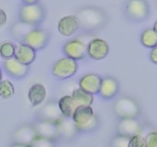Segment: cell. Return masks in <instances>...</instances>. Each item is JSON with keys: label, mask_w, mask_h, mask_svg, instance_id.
<instances>
[{"label": "cell", "mask_w": 157, "mask_h": 147, "mask_svg": "<svg viewBox=\"0 0 157 147\" xmlns=\"http://www.w3.org/2000/svg\"><path fill=\"white\" fill-rule=\"evenodd\" d=\"M79 28L85 32H94L103 28L109 21L108 14L99 6L88 5L79 9L76 13Z\"/></svg>", "instance_id": "obj_1"}, {"label": "cell", "mask_w": 157, "mask_h": 147, "mask_svg": "<svg viewBox=\"0 0 157 147\" xmlns=\"http://www.w3.org/2000/svg\"><path fill=\"white\" fill-rule=\"evenodd\" d=\"M72 120L78 132L90 133L99 127V120L91 106H78L72 116Z\"/></svg>", "instance_id": "obj_2"}, {"label": "cell", "mask_w": 157, "mask_h": 147, "mask_svg": "<svg viewBox=\"0 0 157 147\" xmlns=\"http://www.w3.org/2000/svg\"><path fill=\"white\" fill-rule=\"evenodd\" d=\"M46 9L40 2L33 5L22 4L19 9V21L37 28L46 19Z\"/></svg>", "instance_id": "obj_3"}, {"label": "cell", "mask_w": 157, "mask_h": 147, "mask_svg": "<svg viewBox=\"0 0 157 147\" xmlns=\"http://www.w3.org/2000/svg\"><path fill=\"white\" fill-rule=\"evenodd\" d=\"M124 14L129 21L140 23L147 20L150 14V9L146 1L131 0L125 4Z\"/></svg>", "instance_id": "obj_4"}, {"label": "cell", "mask_w": 157, "mask_h": 147, "mask_svg": "<svg viewBox=\"0 0 157 147\" xmlns=\"http://www.w3.org/2000/svg\"><path fill=\"white\" fill-rule=\"evenodd\" d=\"M114 113L120 120L136 118L140 113L138 103L132 97H120L116 100L113 106Z\"/></svg>", "instance_id": "obj_5"}, {"label": "cell", "mask_w": 157, "mask_h": 147, "mask_svg": "<svg viewBox=\"0 0 157 147\" xmlns=\"http://www.w3.org/2000/svg\"><path fill=\"white\" fill-rule=\"evenodd\" d=\"M50 40V34L48 31L42 28H35L27 33L20 43L30 46L36 52L44 49Z\"/></svg>", "instance_id": "obj_6"}, {"label": "cell", "mask_w": 157, "mask_h": 147, "mask_svg": "<svg viewBox=\"0 0 157 147\" xmlns=\"http://www.w3.org/2000/svg\"><path fill=\"white\" fill-rule=\"evenodd\" d=\"M78 67V65L76 61L65 57L58 60L53 64L52 74L59 80H66L75 75Z\"/></svg>", "instance_id": "obj_7"}, {"label": "cell", "mask_w": 157, "mask_h": 147, "mask_svg": "<svg viewBox=\"0 0 157 147\" xmlns=\"http://www.w3.org/2000/svg\"><path fill=\"white\" fill-rule=\"evenodd\" d=\"M33 124L37 136L46 139L56 140L59 134V121H46V120H36Z\"/></svg>", "instance_id": "obj_8"}, {"label": "cell", "mask_w": 157, "mask_h": 147, "mask_svg": "<svg viewBox=\"0 0 157 147\" xmlns=\"http://www.w3.org/2000/svg\"><path fill=\"white\" fill-rule=\"evenodd\" d=\"M36 120L46 121H59L63 117L58 106V102L49 101L45 103L36 113Z\"/></svg>", "instance_id": "obj_9"}, {"label": "cell", "mask_w": 157, "mask_h": 147, "mask_svg": "<svg viewBox=\"0 0 157 147\" xmlns=\"http://www.w3.org/2000/svg\"><path fill=\"white\" fill-rule=\"evenodd\" d=\"M63 50L66 57L75 61L83 59L88 55L87 46L79 39H72L67 41L63 46Z\"/></svg>", "instance_id": "obj_10"}, {"label": "cell", "mask_w": 157, "mask_h": 147, "mask_svg": "<svg viewBox=\"0 0 157 147\" xmlns=\"http://www.w3.org/2000/svg\"><path fill=\"white\" fill-rule=\"evenodd\" d=\"M109 53L108 43L101 38H93L87 45V54L93 60L100 61L104 59Z\"/></svg>", "instance_id": "obj_11"}, {"label": "cell", "mask_w": 157, "mask_h": 147, "mask_svg": "<svg viewBox=\"0 0 157 147\" xmlns=\"http://www.w3.org/2000/svg\"><path fill=\"white\" fill-rule=\"evenodd\" d=\"M142 130L141 124L136 118L122 119L117 125V134L130 138L141 134Z\"/></svg>", "instance_id": "obj_12"}, {"label": "cell", "mask_w": 157, "mask_h": 147, "mask_svg": "<svg viewBox=\"0 0 157 147\" xmlns=\"http://www.w3.org/2000/svg\"><path fill=\"white\" fill-rule=\"evenodd\" d=\"M36 136L37 134L33 124H25L15 131L13 138L14 143L29 146Z\"/></svg>", "instance_id": "obj_13"}, {"label": "cell", "mask_w": 157, "mask_h": 147, "mask_svg": "<svg viewBox=\"0 0 157 147\" xmlns=\"http://www.w3.org/2000/svg\"><path fill=\"white\" fill-rule=\"evenodd\" d=\"M3 67L8 75L15 79L24 78L30 70L29 66L22 64L15 58L4 61Z\"/></svg>", "instance_id": "obj_14"}, {"label": "cell", "mask_w": 157, "mask_h": 147, "mask_svg": "<svg viewBox=\"0 0 157 147\" xmlns=\"http://www.w3.org/2000/svg\"><path fill=\"white\" fill-rule=\"evenodd\" d=\"M102 78L95 73H90L84 75L79 80V88L85 91L86 92L95 95L99 94Z\"/></svg>", "instance_id": "obj_15"}, {"label": "cell", "mask_w": 157, "mask_h": 147, "mask_svg": "<svg viewBox=\"0 0 157 147\" xmlns=\"http://www.w3.org/2000/svg\"><path fill=\"white\" fill-rule=\"evenodd\" d=\"M120 84L115 77H106L102 79L98 95L105 100H112L119 93Z\"/></svg>", "instance_id": "obj_16"}, {"label": "cell", "mask_w": 157, "mask_h": 147, "mask_svg": "<svg viewBox=\"0 0 157 147\" xmlns=\"http://www.w3.org/2000/svg\"><path fill=\"white\" fill-rule=\"evenodd\" d=\"M79 29V22L75 15H70L62 18L58 23V31L62 35L69 37Z\"/></svg>", "instance_id": "obj_17"}, {"label": "cell", "mask_w": 157, "mask_h": 147, "mask_svg": "<svg viewBox=\"0 0 157 147\" xmlns=\"http://www.w3.org/2000/svg\"><path fill=\"white\" fill-rule=\"evenodd\" d=\"M77 133L78 132L72 119L63 117L60 120L57 139H61L63 141H69L73 139Z\"/></svg>", "instance_id": "obj_18"}, {"label": "cell", "mask_w": 157, "mask_h": 147, "mask_svg": "<svg viewBox=\"0 0 157 147\" xmlns=\"http://www.w3.org/2000/svg\"><path fill=\"white\" fill-rule=\"evenodd\" d=\"M15 58L22 64L29 66L33 64L36 58V52L30 46L20 43L16 48Z\"/></svg>", "instance_id": "obj_19"}, {"label": "cell", "mask_w": 157, "mask_h": 147, "mask_svg": "<svg viewBox=\"0 0 157 147\" xmlns=\"http://www.w3.org/2000/svg\"><path fill=\"white\" fill-rule=\"evenodd\" d=\"M46 97V90L41 84H36L30 88L28 98L33 106H37L44 102Z\"/></svg>", "instance_id": "obj_20"}, {"label": "cell", "mask_w": 157, "mask_h": 147, "mask_svg": "<svg viewBox=\"0 0 157 147\" xmlns=\"http://www.w3.org/2000/svg\"><path fill=\"white\" fill-rule=\"evenodd\" d=\"M58 106L63 117L72 119L75 109L78 106L74 102L72 96L66 95L62 97L58 101Z\"/></svg>", "instance_id": "obj_21"}, {"label": "cell", "mask_w": 157, "mask_h": 147, "mask_svg": "<svg viewBox=\"0 0 157 147\" xmlns=\"http://www.w3.org/2000/svg\"><path fill=\"white\" fill-rule=\"evenodd\" d=\"M72 97L77 106H91L94 100L93 95L86 92L81 88L74 90Z\"/></svg>", "instance_id": "obj_22"}, {"label": "cell", "mask_w": 157, "mask_h": 147, "mask_svg": "<svg viewBox=\"0 0 157 147\" xmlns=\"http://www.w3.org/2000/svg\"><path fill=\"white\" fill-rule=\"evenodd\" d=\"M142 45L147 48H154L157 46V34L153 28H146L140 37Z\"/></svg>", "instance_id": "obj_23"}, {"label": "cell", "mask_w": 157, "mask_h": 147, "mask_svg": "<svg viewBox=\"0 0 157 147\" xmlns=\"http://www.w3.org/2000/svg\"><path fill=\"white\" fill-rule=\"evenodd\" d=\"M33 28H35V27L28 25V24L23 23V22L19 21L18 23L15 24V25L13 26V30H12V34L16 40L21 42L22 38H24V36L27 33L29 32L31 30H33Z\"/></svg>", "instance_id": "obj_24"}, {"label": "cell", "mask_w": 157, "mask_h": 147, "mask_svg": "<svg viewBox=\"0 0 157 147\" xmlns=\"http://www.w3.org/2000/svg\"><path fill=\"white\" fill-rule=\"evenodd\" d=\"M16 52V47L11 41H3L0 45V56L5 59V61L14 58Z\"/></svg>", "instance_id": "obj_25"}, {"label": "cell", "mask_w": 157, "mask_h": 147, "mask_svg": "<svg viewBox=\"0 0 157 147\" xmlns=\"http://www.w3.org/2000/svg\"><path fill=\"white\" fill-rule=\"evenodd\" d=\"M15 94V88L13 84L8 80H4L0 83V97L9 99Z\"/></svg>", "instance_id": "obj_26"}, {"label": "cell", "mask_w": 157, "mask_h": 147, "mask_svg": "<svg viewBox=\"0 0 157 147\" xmlns=\"http://www.w3.org/2000/svg\"><path fill=\"white\" fill-rule=\"evenodd\" d=\"M130 137L116 134L110 141V147H128Z\"/></svg>", "instance_id": "obj_27"}, {"label": "cell", "mask_w": 157, "mask_h": 147, "mask_svg": "<svg viewBox=\"0 0 157 147\" xmlns=\"http://www.w3.org/2000/svg\"><path fill=\"white\" fill-rule=\"evenodd\" d=\"M29 147H56V145L54 140L37 136Z\"/></svg>", "instance_id": "obj_28"}, {"label": "cell", "mask_w": 157, "mask_h": 147, "mask_svg": "<svg viewBox=\"0 0 157 147\" xmlns=\"http://www.w3.org/2000/svg\"><path fill=\"white\" fill-rule=\"evenodd\" d=\"M128 147H146L145 138L141 135H137L130 138Z\"/></svg>", "instance_id": "obj_29"}, {"label": "cell", "mask_w": 157, "mask_h": 147, "mask_svg": "<svg viewBox=\"0 0 157 147\" xmlns=\"http://www.w3.org/2000/svg\"><path fill=\"white\" fill-rule=\"evenodd\" d=\"M146 147H157V133L151 132L145 138Z\"/></svg>", "instance_id": "obj_30"}, {"label": "cell", "mask_w": 157, "mask_h": 147, "mask_svg": "<svg viewBox=\"0 0 157 147\" xmlns=\"http://www.w3.org/2000/svg\"><path fill=\"white\" fill-rule=\"evenodd\" d=\"M149 58L152 63L157 64V46L151 50L150 54H149Z\"/></svg>", "instance_id": "obj_31"}, {"label": "cell", "mask_w": 157, "mask_h": 147, "mask_svg": "<svg viewBox=\"0 0 157 147\" xmlns=\"http://www.w3.org/2000/svg\"><path fill=\"white\" fill-rule=\"evenodd\" d=\"M7 21V16L5 12L0 9V28L3 26Z\"/></svg>", "instance_id": "obj_32"}, {"label": "cell", "mask_w": 157, "mask_h": 147, "mask_svg": "<svg viewBox=\"0 0 157 147\" xmlns=\"http://www.w3.org/2000/svg\"><path fill=\"white\" fill-rule=\"evenodd\" d=\"M39 1H37V0H23L22 1V4H24V5H33V4H36L37 2H39Z\"/></svg>", "instance_id": "obj_33"}, {"label": "cell", "mask_w": 157, "mask_h": 147, "mask_svg": "<svg viewBox=\"0 0 157 147\" xmlns=\"http://www.w3.org/2000/svg\"><path fill=\"white\" fill-rule=\"evenodd\" d=\"M10 147H29V146H28V145H21V144L14 143Z\"/></svg>", "instance_id": "obj_34"}, {"label": "cell", "mask_w": 157, "mask_h": 147, "mask_svg": "<svg viewBox=\"0 0 157 147\" xmlns=\"http://www.w3.org/2000/svg\"><path fill=\"white\" fill-rule=\"evenodd\" d=\"M153 30H154V31H155V32H156V34H157V20L155 21V24H154V26H153Z\"/></svg>", "instance_id": "obj_35"}, {"label": "cell", "mask_w": 157, "mask_h": 147, "mask_svg": "<svg viewBox=\"0 0 157 147\" xmlns=\"http://www.w3.org/2000/svg\"><path fill=\"white\" fill-rule=\"evenodd\" d=\"M2 81V69L0 67V83Z\"/></svg>", "instance_id": "obj_36"}]
</instances>
